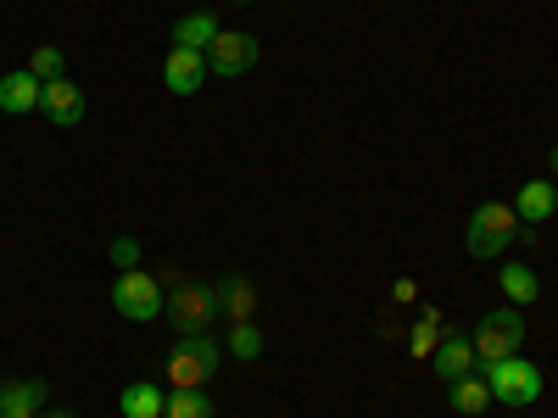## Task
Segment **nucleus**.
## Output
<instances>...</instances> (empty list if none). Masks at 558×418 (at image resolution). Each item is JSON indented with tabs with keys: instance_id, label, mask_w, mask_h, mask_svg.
I'll list each match as a JSON object with an SVG mask.
<instances>
[{
	"instance_id": "nucleus-1",
	"label": "nucleus",
	"mask_w": 558,
	"mask_h": 418,
	"mask_svg": "<svg viewBox=\"0 0 558 418\" xmlns=\"http://www.w3.org/2000/svg\"><path fill=\"white\" fill-rule=\"evenodd\" d=\"M218 368H223V346L213 335H179L162 374H168V391H207L218 380Z\"/></svg>"
},
{
	"instance_id": "nucleus-2",
	"label": "nucleus",
	"mask_w": 558,
	"mask_h": 418,
	"mask_svg": "<svg viewBox=\"0 0 558 418\" xmlns=\"http://www.w3.org/2000/svg\"><path fill=\"white\" fill-rule=\"evenodd\" d=\"M514 241H520V212L502 201H481L463 223V251L470 257H502Z\"/></svg>"
},
{
	"instance_id": "nucleus-3",
	"label": "nucleus",
	"mask_w": 558,
	"mask_h": 418,
	"mask_svg": "<svg viewBox=\"0 0 558 418\" xmlns=\"http://www.w3.org/2000/svg\"><path fill=\"white\" fill-rule=\"evenodd\" d=\"M481 374H486V385H492V402H502V407H531L536 396H542V385H547V374L531 362V357H497V362H481Z\"/></svg>"
},
{
	"instance_id": "nucleus-4",
	"label": "nucleus",
	"mask_w": 558,
	"mask_h": 418,
	"mask_svg": "<svg viewBox=\"0 0 558 418\" xmlns=\"http://www.w3.org/2000/svg\"><path fill=\"white\" fill-rule=\"evenodd\" d=\"M470 346H475L481 362L514 357V352L525 346V318H520V307H492V312H481V323L470 330Z\"/></svg>"
},
{
	"instance_id": "nucleus-5",
	"label": "nucleus",
	"mask_w": 558,
	"mask_h": 418,
	"mask_svg": "<svg viewBox=\"0 0 558 418\" xmlns=\"http://www.w3.org/2000/svg\"><path fill=\"white\" fill-rule=\"evenodd\" d=\"M112 307H118V318H129V323H151V318H162V307H168L162 279H151L146 268L118 273V285H112Z\"/></svg>"
},
{
	"instance_id": "nucleus-6",
	"label": "nucleus",
	"mask_w": 558,
	"mask_h": 418,
	"mask_svg": "<svg viewBox=\"0 0 558 418\" xmlns=\"http://www.w3.org/2000/svg\"><path fill=\"white\" fill-rule=\"evenodd\" d=\"M218 312H223V307H218V291H213V285H173V296H168V307H162V318L173 323L179 335H207Z\"/></svg>"
},
{
	"instance_id": "nucleus-7",
	"label": "nucleus",
	"mask_w": 558,
	"mask_h": 418,
	"mask_svg": "<svg viewBox=\"0 0 558 418\" xmlns=\"http://www.w3.org/2000/svg\"><path fill=\"white\" fill-rule=\"evenodd\" d=\"M257 34H241V28H218V39L207 45V73L213 78H241L257 67Z\"/></svg>"
},
{
	"instance_id": "nucleus-8",
	"label": "nucleus",
	"mask_w": 558,
	"mask_h": 418,
	"mask_svg": "<svg viewBox=\"0 0 558 418\" xmlns=\"http://www.w3.org/2000/svg\"><path fill=\"white\" fill-rule=\"evenodd\" d=\"M84 107H89V96H84L73 78H51V84L39 89V112L51 118L57 128H78L84 123Z\"/></svg>"
},
{
	"instance_id": "nucleus-9",
	"label": "nucleus",
	"mask_w": 558,
	"mask_h": 418,
	"mask_svg": "<svg viewBox=\"0 0 558 418\" xmlns=\"http://www.w3.org/2000/svg\"><path fill=\"white\" fill-rule=\"evenodd\" d=\"M207 51H184V45H173L168 62H162V84H168V96H196V89L207 84Z\"/></svg>"
},
{
	"instance_id": "nucleus-10",
	"label": "nucleus",
	"mask_w": 558,
	"mask_h": 418,
	"mask_svg": "<svg viewBox=\"0 0 558 418\" xmlns=\"http://www.w3.org/2000/svg\"><path fill=\"white\" fill-rule=\"evenodd\" d=\"M45 407H51L45 380H0V418H39Z\"/></svg>"
},
{
	"instance_id": "nucleus-11",
	"label": "nucleus",
	"mask_w": 558,
	"mask_h": 418,
	"mask_svg": "<svg viewBox=\"0 0 558 418\" xmlns=\"http://www.w3.org/2000/svg\"><path fill=\"white\" fill-rule=\"evenodd\" d=\"M430 362H436V380H441V385H452V380H463V374H475V368H481L470 335H441Z\"/></svg>"
},
{
	"instance_id": "nucleus-12",
	"label": "nucleus",
	"mask_w": 558,
	"mask_h": 418,
	"mask_svg": "<svg viewBox=\"0 0 558 418\" xmlns=\"http://www.w3.org/2000/svg\"><path fill=\"white\" fill-rule=\"evenodd\" d=\"M218 307H223V318L229 323H252V312H257V285L246 273H229V279H218Z\"/></svg>"
},
{
	"instance_id": "nucleus-13",
	"label": "nucleus",
	"mask_w": 558,
	"mask_h": 418,
	"mask_svg": "<svg viewBox=\"0 0 558 418\" xmlns=\"http://www.w3.org/2000/svg\"><path fill=\"white\" fill-rule=\"evenodd\" d=\"M447 407H452L458 418H481V413L492 407V385H486L481 368H475V374H463V380H452V385H447Z\"/></svg>"
},
{
	"instance_id": "nucleus-14",
	"label": "nucleus",
	"mask_w": 558,
	"mask_h": 418,
	"mask_svg": "<svg viewBox=\"0 0 558 418\" xmlns=\"http://www.w3.org/2000/svg\"><path fill=\"white\" fill-rule=\"evenodd\" d=\"M39 78L23 67V73H7L0 78V112H12V118H23V112H39Z\"/></svg>"
},
{
	"instance_id": "nucleus-15",
	"label": "nucleus",
	"mask_w": 558,
	"mask_h": 418,
	"mask_svg": "<svg viewBox=\"0 0 558 418\" xmlns=\"http://www.w3.org/2000/svg\"><path fill=\"white\" fill-rule=\"evenodd\" d=\"M497 285H502V302H514V307L542 302V279H536V268H531V262H502Z\"/></svg>"
},
{
	"instance_id": "nucleus-16",
	"label": "nucleus",
	"mask_w": 558,
	"mask_h": 418,
	"mask_svg": "<svg viewBox=\"0 0 558 418\" xmlns=\"http://www.w3.org/2000/svg\"><path fill=\"white\" fill-rule=\"evenodd\" d=\"M162 407H168V391H157L151 380H134V385L118 391V413L123 418H162Z\"/></svg>"
},
{
	"instance_id": "nucleus-17",
	"label": "nucleus",
	"mask_w": 558,
	"mask_h": 418,
	"mask_svg": "<svg viewBox=\"0 0 558 418\" xmlns=\"http://www.w3.org/2000/svg\"><path fill=\"white\" fill-rule=\"evenodd\" d=\"M218 28H223V23H218L213 12H191V17H179L168 34H173V45H184V51H207V45L218 39Z\"/></svg>"
},
{
	"instance_id": "nucleus-18",
	"label": "nucleus",
	"mask_w": 558,
	"mask_h": 418,
	"mask_svg": "<svg viewBox=\"0 0 558 418\" xmlns=\"http://www.w3.org/2000/svg\"><path fill=\"white\" fill-rule=\"evenodd\" d=\"M514 212L525 218V223H547L553 212H558V190L547 179H531L525 190H520V201H514Z\"/></svg>"
},
{
	"instance_id": "nucleus-19",
	"label": "nucleus",
	"mask_w": 558,
	"mask_h": 418,
	"mask_svg": "<svg viewBox=\"0 0 558 418\" xmlns=\"http://www.w3.org/2000/svg\"><path fill=\"white\" fill-rule=\"evenodd\" d=\"M162 418H213V396L207 391H168Z\"/></svg>"
},
{
	"instance_id": "nucleus-20",
	"label": "nucleus",
	"mask_w": 558,
	"mask_h": 418,
	"mask_svg": "<svg viewBox=\"0 0 558 418\" xmlns=\"http://www.w3.org/2000/svg\"><path fill=\"white\" fill-rule=\"evenodd\" d=\"M223 352H235V362H257L263 357V330L257 323H235L229 341H223Z\"/></svg>"
},
{
	"instance_id": "nucleus-21",
	"label": "nucleus",
	"mask_w": 558,
	"mask_h": 418,
	"mask_svg": "<svg viewBox=\"0 0 558 418\" xmlns=\"http://www.w3.org/2000/svg\"><path fill=\"white\" fill-rule=\"evenodd\" d=\"M28 73L39 84H51V78H68V57L57 51V45H34V57H28Z\"/></svg>"
},
{
	"instance_id": "nucleus-22",
	"label": "nucleus",
	"mask_w": 558,
	"mask_h": 418,
	"mask_svg": "<svg viewBox=\"0 0 558 418\" xmlns=\"http://www.w3.org/2000/svg\"><path fill=\"white\" fill-rule=\"evenodd\" d=\"M112 262H118V273H129V268H140V246H134L129 235H118V241H112Z\"/></svg>"
},
{
	"instance_id": "nucleus-23",
	"label": "nucleus",
	"mask_w": 558,
	"mask_h": 418,
	"mask_svg": "<svg viewBox=\"0 0 558 418\" xmlns=\"http://www.w3.org/2000/svg\"><path fill=\"white\" fill-rule=\"evenodd\" d=\"M39 418H78V413H73V407H45Z\"/></svg>"
},
{
	"instance_id": "nucleus-24",
	"label": "nucleus",
	"mask_w": 558,
	"mask_h": 418,
	"mask_svg": "<svg viewBox=\"0 0 558 418\" xmlns=\"http://www.w3.org/2000/svg\"><path fill=\"white\" fill-rule=\"evenodd\" d=\"M547 168H553V173H558V146H553V151H547Z\"/></svg>"
},
{
	"instance_id": "nucleus-25",
	"label": "nucleus",
	"mask_w": 558,
	"mask_h": 418,
	"mask_svg": "<svg viewBox=\"0 0 558 418\" xmlns=\"http://www.w3.org/2000/svg\"><path fill=\"white\" fill-rule=\"evenodd\" d=\"M229 7H252V0H229Z\"/></svg>"
}]
</instances>
